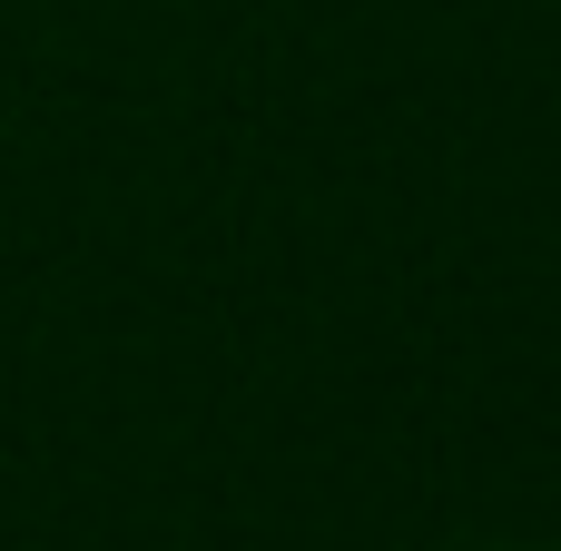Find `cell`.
<instances>
[{
	"mask_svg": "<svg viewBox=\"0 0 561 551\" xmlns=\"http://www.w3.org/2000/svg\"><path fill=\"white\" fill-rule=\"evenodd\" d=\"M513 551H552V542H513Z\"/></svg>",
	"mask_w": 561,
	"mask_h": 551,
	"instance_id": "cell-1",
	"label": "cell"
}]
</instances>
